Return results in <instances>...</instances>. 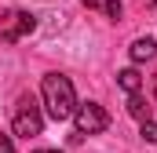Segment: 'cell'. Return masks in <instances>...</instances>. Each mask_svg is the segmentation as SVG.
I'll return each mask as SVG.
<instances>
[{
  "label": "cell",
  "instance_id": "6da1fadb",
  "mask_svg": "<svg viewBox=\"0 0 157 153\" xmlns=\"http://www.w3.org/2000/svg\"><path fill=\"white\" fill-rule=\"evenodd\" d=\"M40 95H44V110L51 120H70L73 110H77V91L70 84V76L62 73H48L44 84H40Z\"/></svg>",
  "mask_w": 157,
  "mask_h": 153
},
{
  "label": "cell",
  "instance_id": "7a4b0ae2",
  "mask_svg": "<svg viewBox=\"0 0 157 153\" xmlns=\"http://www.w3.org/2000/svg\"><path fill=\"white\" fill-rule=\"evenodd\" d=\"M11 131L22 135V139H33V135L44 131V113H40V106H37L33 95H22V99H18L15 117H11Z\"/></svg>",
  "mask_w": 157,
  "mask_h": 153
},
{
  "label": "cell",
  "instance_id": "3957f363",
  "mask_svg": "<svg viewBox=\"0 0 157 153\" xmlns=\"http://www.w3.org/2000/svg\"><path fill=\"white\" fill-rule=\"evenodd\" d=\"M73 124H77V139H80V135H99V131L110 128V113H106L99 102H77Z\"/></svg>",
  "mask_w": 157,
  "mask_h": 153
},
{
  "label": "cell",
  "instance_id": "277c9868",
  "mask_svg": "<svg viewBox=\"0 0 157 153\" xmlns=\"http://www.w3.org/2000/svg\"><path fill=\"white\" fill-rule=\"evenodd\" d=\"M33 29H37V15H29V11H7L0 18V40H7V44L29 37Z\"/></svg>",
  "mask_w": 157,
  "mask_h": 153
},
{
  "label": "cell",
  "instance_id": "5b68a950",
  "mask_svg": "<svg viewBox=\"0 0 157 153\" xmlns=\"http://www.w3.org/2000/svg\"><path fill=\"white\" fill-rule=\"evenodd\" d=\"M128 55H132V62H146V58H154V55H157V40L154 37H139L135 44H132Z\"/></svg>",
  "mask_w": 157,
  "mask_h": 153
},
{
  "label": "cell",
  "instance_id": "8992f818",
  "mask_svg": "<svg viewBox=\"0 0 157 153\" xmlns=\"http://www.w3.org/2000/svg\"><path fill=\"white\" fill-rule=\"evenodd\" d=\"M128 113L143 124V120H150V102H146L139 91H132V95H128Z\"/></svg>",
  "mask_w": 157,
  "mask_h": 153
},
{
  "label": "cell",
  "instance_id": "52a82bcc",
  "mask_svg": "<svg viewBox=\"0 0 157 153\" xmlns=\"http://www.w3.org/2000/svg\"><path fill=\"white\" fill-rule=\"evenodd\" d=\"M117 84L128 91V95H132V91H143V73H139L135 66H132V69H121V73H117Z\"/></svg>",
  "mask_w": 157,
  "mask_h": 153
},
{
  "label": "cell",
  "instance_id": "ba28073f",
  "mask_svg": "<svg viewBox=\"0 0 157 153\" xmlns=\"http://www.w3.org/2000/svg\"><path fill=\"white\" fill-rule=\"evenodd\" d=\"M139 135L150 142V146H157V124L154 120H143V128H139Z\"/></svg>",
  "mask_w": 157,
  "mask_h": 153
},
{
  "label": "cell",
  "instance_id": "9c48e42d",
  "mask_svg": "<svg viewBox=\"0 0 157 153\" xmlns=\"http://www.w3.org/2000/svg\"><path fill=\"white\" fill-rule=\"evenodd\" d=\"M102 11H106V18H113V22H117V18H121V0H106V4H102Z\"/></svg>",
  "mask_w": 157,
  "mask_h": 153
},
{
  "label": "cell",
  "instance_id": "30bf717a",
  "mask_svg": "<svg viewBox=\"0 0 157 153\" xmlns=\"http://www.w3.org/2000/svg\"><path fill=\"white\" fill-rule=\"evenodd\" d=\"M0 153H15V142H11L7 135H0Z\"/></svg>",
  "mask_w": 157,
  "mask_h": 153
},
{
  "label": "cell",
  "instance_id": "8fae6325",
  "mask_svg": "<svg viewBox=\"0 0 157 153\" xmlns=\"http://www.w3.org/2000/svg\"><path fill=\"white\" fill-rule=\"evenodd\" d=\"M37 153H59V150H37Z\"/></svg>",
  "mask_w": 157,
  "mask_h": 153
},
{
  "label": "cell",
  "instance_id": "7c38bea8",
  "mask_svg": "<svg viewBox=\"0 0 157 153\" xmlns=\"http://www.w3.org/2000/svg\"><path fill=\"white\" fill-rule=\"evenodd\" d=\"M154 99H157V88H154Z\"/></svg>",
  "mask_w": 157,
  "mask_h": 153
}]
</instances>
